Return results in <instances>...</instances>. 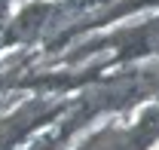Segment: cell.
<instances>
[{"label":"cell","instance_id":"1","mask_svg":"<svg viewBox=\"0 0 159 150\" xmlns=\"http://www.w3.org/2000/svg\"><path fill=\"white\" fill-rule=\"evenodd\" d=\"M141 138L135 132H125V129H113V132H104L101 138L89 141L83 150H141Z\"/></svg>","mask_w":159,"mask_h":150},{"label":"cell","instance_id":"2","mask_svg":"<svg viewBox=\"0 0 159 150\" xmlns=\"http://www.w3.org/2000/svg\"><path fill=\"white\" fill-rule=\"evenodd\" d=\"M150 3H159V0H150Z\"/></svg>","mask_w":159,"mask_h":150}]
</instances>
